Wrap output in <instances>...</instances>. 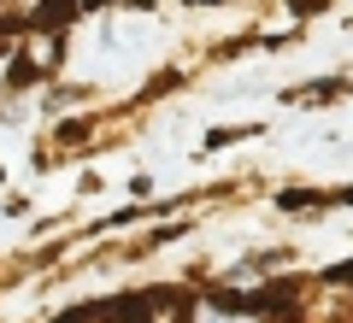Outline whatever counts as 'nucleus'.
Here are the masks:
<instances>
[{"instance_id":"obj_1","label":"nucleus","mask_w":353,"mask_h":323,"mask_svg":"<svg viewBox=\"0 0 353 323\" xmlns=\"http://www.w3.org/2000/svg\"><path fill=\"white\" fill-rule=\"evenodd\" d=\"M201 323H253V317H248V311H218V306H206Z\"/></svg>"},{"instance_id":"obj_2","label":"nucleus","mask_w":353,"mask_h":323,"mask_svg":"<svg viewBox=\"0 0 353 323\" xmlns=\"http://www.w3.org/2000/svg\"><path fill=\"white\" fill-rule=\"evenodd\" d=\"M65 12H71V0H41V24H59Z\"/></svg>"},{"instance_id":"obj_3","label":"nucleus","mask_w":353,"mask_h":323,"mask_svg":"<svg viewBox=\"0 0 353 323\" xmlns=\"http://www.w3.org/2000/svg\"><path fill=\"white\" fill-rule=\"evenodd\" d=\"M330 276H336V282H353V264H341V271H330Z\"/></svg>"}]
</instances>
